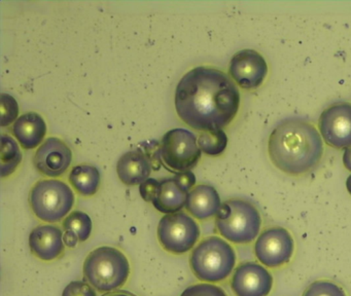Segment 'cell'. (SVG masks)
Wrapping results in <instances>:
<instances>
[{
  "label": "cell",
  "mask_w": 351,
  "mask_h": 296,
  "mask_svg": "<svg viewBox=\"0 0 351 296\" xmlns=\"http://www.w3.org/2000/svg\"><path fill=\"white\" fill-rule=\"evenodd\" d=\"M176 110L184 123L198 131L227 127L237 115L240 92L225 72L199 66L186 72L176 90Z\"/></svg>",
  "instance_id": "1"
},
{
  "label": "cell",
  "mask_w": 351,
  "mask_h": 296,
  "mask_svg": "<svg viewBox=\"0 0 351 296\" xmlns=\"http://www.w3.org/2000/svg\"><path fill=\"white\" fill-rule=\"evenodd\" d=\"M271 162L282 172L301 175L322 160L324 143L322 136L309 121L291 117L280 121L268 140Z\"/></svg>",
  "instance_id": "2"
},
{
  "label": "cell",
  "mask_w": 351,
  "mask_h": 296,
  "mask_svg": "<svg viewBox=\"0 0 351 296\" xmlns=\"http://www.w3.org/2000/svg\"><path fill=\"white\" fill-rule=\"evenodd\" d=\"M84 278L99 292L122 288L130 275L126 255L114 247L102 246L92 251L84 262Z\"/></svg>",
  "instance_id": "3"
},
{
  "label": "cell",
  "mask_w": 351,
  "mask_h": 296,
  "mask_svg": "<svg viewBox=\"0 0 351 296\" xmlns=\"http://www.w3.org/2000/svg\"><path fill=\"white\" fill-rule=\"evenodd\" d=\"M236 263L233 247L219 236H208L201 241L191 253L190 265L194 275L206 283H217L227 279Z\"/></svg>",
  "instance_id": "4"
},
{
  "label": "cell",
  "mask_w": 351,
  "mask_h": 296,
  "mask_svg": "<svg viewBox=\"0 0 351 296\" xmlns=\"http://www.w3.org/2000/svg\"><path fill=\"white\" fill-rule=\"evenodd\" d=\"M215 226L223 238L235 244H248L258 236L262 218L250 201L232 199L221 204L215 215Z\"/></svg>",
  "instance_id": "5"
},
{
  "label": "cell",
  "mask_w": 351,
  "mask_h": 296,
  "mask_svg": "<svg viewBox=\"0 0 351 296\" xmlns=\"http://www.w3.org/2000/svg\"><path fill=\"white\" fill-rule=\"evenodd\" d=\"M30 206L34 215L45 222L60 221L75 203V193L69 184L58 179H43L32 187Z\"/></svg>",
  "instance_id": "6"
},
{
  "label": "cell",
  "mask_w": 351,
  "mask_h": 296,
  "mask_svg": "<svg viewBox=\"0 0 351 296\" xmlns=\"http://www.w3.org/2000/svg\"><path fill=\"white\" fill-rule=\"evenodd\" d=\"M200 238V226L196 220L184 213L166 214L158 225V240L167 252L184 254L189 252Z\"/></svg>",
  "instance_id": "7"
},
{
  "label": "cell",
  "mask_w": 351,
  "mask_h": 296,
  "mask_svg": "<svg viewBox=\"0 0 351 296\" xmlns=\"http://www.w3.org/2000/svg\"><path fill=\"white\" fill-rule=\"evenodd\" d=\"M160 158L169 170L190 171L201 158L198 139L189 130H170L162 139Z\"/></svg>",
  "instance_id": "8"
},
{
  "label": "cell",
  "mask_w": 351,
  "mask_h": 296,
  "mask_svg": "<svg viewBox=\"0 0 351 296\" xmlns=\"http://www.w3.org/2000/svg\"><path fill=\"white\" fill-rule=\"evenodd\" d=\"M293 247L295 243L287 230L271 227L260 234L254 245V252L261 263L274 269L291 260Z\"/></svg>",
  "instance_id": "9"
},
{
  "label": "cell",
  "mask_w": 351,
  "mask_h": 296,
  "mask_svg": "<svg viewBox=\"0 0 351 296\" xmlns=\"http://www.w3.org/2000/svg\"><path fill=\"white\" fill-rule=\"evenodd\" d=\"M318 127L328 145L345 149L351 147V103L330 105L320 115Z\"/></svg>",
  "instance_id": "10"
},
{
  "label": "cell",
  "mask_w": 351,
  "mask_h": 296,
  "mask_svg": "<svg viewBox=\"0 0 351 296\" xmlns=\"http://www.w3.org/2000/svg\"><path fill=\"white\" fill-rule=\"evenodd\" d=\"M229 74L240 88L252 90L264 82L268 65L262 55L254 49H242L232 58Z\"/></svg>",
  "instance_id": "11"
},
{
  "label": "cell",
  "mask_w": 351,
  "mask_h": 296,
  "mask_svg": "<svg viewBox=\"0 0 351 296\" xmlns=\"http://www.w3.org/2000/svg\"><path fill=\"white\" fill-rule=\"evenodd\" d=\"M73 162V151L62 140L50 137L43 142L34 154L36 170L50 178L62 176Z\"/></svg>",
  "instance_id": "12"
},
{
  "label": "cell",
  "mask_w": 351,
  "mask_h": 296,
  "mask_svg": "<svg viewBox=\"0 0 351 296\" xmlns=\"http://www.w3.org/2000/svg\"><path fill=\"white\" fill-rule=\"evenodd\" d=\"M273 286L271 273L256 262H244L234 271L231 287L236 296H268Z\"/></svg>",
  "instance_id": "13"
},
{
  "label": "cell",
  "mask_w": 351,
  "mask_h": 296,
  "mask_svg": "<svg viewBox=\"0 0 351 296\" xmlns=\"http://www.w3.org/2000/svg\"><path fill=\"white\" fill-rule=\"evenodd\" d=\"M29 247L38 258L54 260L64 252L62 230L51 224L36 226L30 234Z\"/></svg>",
  "instance_id": "14"
},
{
  "label": "cell",
  "mask_w": 351,
  "mask_h": 296,
  "mask_svg": "<svg viewBox=\"0 0 351 296\" xmlns=\"http://www.w3.org/2000/svg\"><path fill=\"white\" fill-rule=\"evenodd\" d=\"M221 206L219 193L210 185L200 184L195 186L186 197V211L199 220L208 219L217 215Z\"/></svg>",
  "instance_id": "15"
},
{
  "label": "cell",
  "mask_w": 351,
  "mask_h": 296,
  "mask_svg": "<svg viewBox=\"0 0 351 296\" xmlns=\"http://www.w3.org/2000/svg\"><path fill=\"white\" fill-rule=\"evenodd\" d=\"M12 132L22 147L34 149L42 145L46 137L47 123L38 113H24L15 121Z\"/></svg>",
  "instance_id": "16"
},
{
  "label": "cell",
  "mask_w": 351,
  "mask_h": 296,
  "mask_svg": "<svg viewBox=\"0 0 351 296\" xmlns=\"http://www.w3.org/2000/svg\"><path fill=\"white\" fill-rule=\"evenodd\" d=\"M151 172L149 158L139 150L123 154L117 164L119 178L126 185H141L149 178Z\"/></svg>",
  "instance_id": "17"
},
{
  "label": "cell",
  "mask_w": 351,
  "mask_h": 296,
  "mask_svg": "<svg viewBox=\"0 0 351 296\" xmlns=\"http://www.w3.org/2000/svg\"><path fill=\"white\" fill-rule=\"evenodd\" d=\"M188 193L180 186L174 178L160 181L157 195L152 201L154 207L163 214H173L186 207Z\"/></svg>",
  "instance_id": "18"
},
{
  "label": "cell",
  "mask_w": 351,
  "mask_h": 296,
  "mask_svg": "<svg viewBox=\"0 0 351 296\" xmlns=\"http://www.w3.org/2000/svg\"><path fill=\"white\" fill-rule=\"evenodd\" d=\"M69 180L79 195L91 197L99 188L100 173L91 164H77L71 169Z\"/></svg>",
  "instance_id": "19"
},
{
  "label": "cell",
  "mask_w": 351,
  "mask_h": 296,
  "mask_svg": "<svg viewBox=\"0 0 351 296\" xmlns=\"http://www.w3.org/2000/svg\"><path fill=\"white\" fill-rule=\"evenodd\" d=\"M22 162V152L16 140L11 136L1 135V153H0V164H1V177L10 176L13 174L20 162Z\"/></svg>",
  "instance_id": "20"
},
{
  "label": "cell",
  "mask_w": 351,
  "mask_h": 296,
  "mask_svg": "<svg viewBox=\"0 0 351 296\" xmlns=\"http://www.w3.org/2000/svg\"><path fill=\"white\" fill-rule=\"evenodd\" d=\"M63 228L65 232L77 236L80 242H85L91 236L92 220L88 214L75 211L66 216L63 221Z\"/></svg>",
  "instance_id": "21"
},
{
  "label": "cell",
  "mask_w": 351,
  "mask_h": 296,
  "mask_svg": "<svg viewBox=\"0 0 351 296\" xmlns=\"http://www.w3.org/2000/svg\"><path fill=\"white\" fill-rule=\"evenodd\" d=\"M227 144L228 137L223 130L202 132L198 137L199 148L207 156H219L225 151Z\"/></svg>",
  "instance_id": "22"
},
{
  "label": "cell",
  "mask_w": 351,
  "mask_h": 296,
  "mask_svg": "<svg viewBox=\"0 0 351 296\" xmlns=\"http://www.w3.org/2000/svg\"><path fill=\"white\" fill-rule=\"evenodd\" d=\"M1 127H7V125L15 123L19 117V105L17 101L11 95L3 92L1 94Z\"/></svg>",
  "instance_id": "23"
},
{
  "label": "cell",
  "mask_w": 351,
  "mask_h": 296,
  "mask_svg": "<svg viewBox=\"0 0 351 296\" xmlns=\"http://www.w3.org/2000/svg\"><path fill=\"white\" fill-rule=\"evenodd\" d=\"M303 296H346L344 290L330 281H316L304 292Z\"/></svg>",
  "instance_id": "24"
},
{
  "label": "cell",
  "mask_w": 351,
  "mask_h": 296,
  "mask_svg": "<svg viewBox=\"0 0 351 296\" xmlns=\"http://www.w3.org/2000/svg\"><path fill=\"white\" fill-rule=\"evenodd\" d=\"M180 296H228L219 286L210 283L195 284L182 292Z\"/></svg>",
  "instance_id": "25"
},
{
  "label": "cell",
  "mask_w": 351,
  "mask_h": 296,
  "mask_svg": "<svg viewBox=\"0 0 351 296\" xmlns=\"http://www.w3.org/2000/svg\"><path fill=\"white\" fill-rule=\"evenodd\" d=\"M62 296H97V294L90 284L84 281H73L63 290Z\"/></svg>",
  "instance_id": "26"
},
{
  "label": "cell",
  "mask_w": 351,
  "mask_h": 296,
  "mask_svg": "<svg viewBox=\"0 0 351 296\" xmlns=\"http://www.w3.org/2000/svg\"><path fill=\"white\" fill-rule=\"evenodd\" d=\"M160 181L154 178H149L145 182L139 185V193L141 197L145 201H153L157 195L158 187H159Z\"/></svg>",
  "instance_id": "27"
},
{
  "label": "cell",
  "mask_w": 351,
  "mask_h": 296,
  "mask_svg": "<svg viewBox=\"0 0 351 296\" xmlns=\"http://www.w3.org/2000/svg\"><path fill=\"white\" fill-rule=\"evenodd\" d=\"M176 179V182L180 184V186L182 189L190 193L192 190L194 185L196 184V177H195L194 173L191 171H184V172H178L173 177Z\"/></svg>",
  "instance_id": "28"
},
{
  "label": "cell",
  "mask_w": 351,
  "mask_h": 296,
  "mask_svg": "<svg viewBox=\"0 0 351 296\" xmlns=\"http://www.w3.org/2000/svg\"><path fill=\"white\" fill-rule=\"evenodd\" d=\"M343 164H344L345 168L351 172V147L346 148L343 154Z\"/></svg>",
  "instance_id": "29"
},
{
  "label": "cell",
  "mask_w": 351,
  "mask_h": 296,
  "mask_svg": "<svg viewBox=\"0 0 351 296\" xmlns=\"http://www.w3.org/2000/svg\"><path fill=\"white\" fill-rule=\"evenodd\" d=\"M104 296H136L128 291H114L110 293L104 294Z\"/></svg>",
  "instance_id": "30"
},
{
  "label": "cell",
  "mask_w": 351,
  "mask_h": 296,
  "mask_svg": "<svg viewBox=\"0 0 351 296\" xmlns=\"http://www.w3.org/2000/svg\"><path fill=\"white\" fill-rule=\"evenodd\" d=\"M346 187L347 190H348V193L351 195V175L348 177V178H347Z\"/></svg>",
  "instance_id": "31"
}]
</instances>
